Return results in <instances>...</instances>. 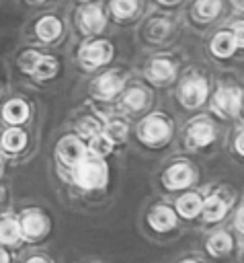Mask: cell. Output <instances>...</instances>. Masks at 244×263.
Masks as SVG:
<instances>
[{
	"mask_svg": "<svg viewBox=\"0 0 244 263\" xmlns=\"http://www.w3.org/2000/svg\"><path fill=\"white\" fill-rule=\"evenodd\" d=\"M174 74V66L168 62V60H154L152 62V76L160 82L164 80H170Z\"/></svg>",
	"mask_w": 244,
	"mask_h": 263,
	"instance_id": "cell-21",
	"label": "cell"
},
{
	"mask_svg": "<svg viewBox=\"0 0 244 263\" xmlns=\"http://www.w3.org/2000/svg\"><path fill=\"white\" fill-rule=\"evenodd\" d=\"M221 8V2L219 0H199L197 2V14L201 18H213Z\"/></svg>",
	"mask_w": 244,
	"mask_h": 263,
	"instance_id": "cell-23",
	"label": "cell"
},
{
	"mask_svg": "<svg viewBox=\"0 0 244 263\" xmlns=\"http://www.w3.org/2000/svg\"><path fill=\"white\" fill-rule=\"evenodd\" d=\"M166 2H170V0H166Z\"/></svg>",
	"mask_w": 244,
	"mask_h": 263,
	"instance_id": "cell-40",
	"label": "cell"
},
{
	"mask_svg": "<svg viewBox=\"0 0 244 263\" xmlns=\"http://www.w3.org/2000/svg\"><path fill=\"white\" fill-rule=\"evenodd\" d=\"M29 144V136L21 125H6L0 132V150L6 156L21 154Z\"/></svg>",
	"mask_w": 244,
	"mask_h": 263,
	"instance_id": "cell-4",
	"label": "cell"
},
{
	"mask_svg": "<svg viewBox=\"0 0 244 263\" xmlns=\"http://www.w3.org/2000/svg\"><path fill=\"white\" fill-rule=\"evenodd\" d=\"M113 14L119 16V18H125V16H131L137 8V2L135 0H113Z\"/></svg>",
	"mask_w": 244,
	"mask_h": 263,
	"instance_id": "cell-24",
	"label": "cell"
},
{
	"mask_svg": "<svg viewBox=\"0 0 244 263\" xmlns=\"http://www.w3.org/2000/svg\"><path fill=\"white\" fill-rule=\"evenodd\" d=\"M33 33H35V37L39 41L51 43V41H55L62 35V23H59V18H55L51 14H45V16H41V18L35 21Z\"/></svg>",
	"mask_w": 244,
	"mask_h": 263,
	"instance_id": "cell-9",
	"label": "cell"
},
{
	"mask_svg": "<svg viewBox=\"0 0 244 263\" xmlns=\"http://www.w3.org/2000/svg\"><path fill=\"white\" fill-rule=\"evenodd\" d=\"M207 97V84L203 78H191L182 84L180 88V99L182 105L187 107H199Z\"/></svg>",
	"mask_w": 244,
	"mask_h": 263,
	"instance_id": "cell-10",
	"label": "cell"
},
{
	"mask_svg": "<svg viewBox=\"0 0 244 263\" xmlns=\"http://www.w3.org/2000/svg\"><path fill=\"white\" fill-rule=\"evenodd\" d=\"M107 179V168L100 160H80L74 168V181L84 189L100 187Z\"/></svg>",
	"mask_w": 244,
	"mask_h": 263,
	"instance_id": "cell-2",
	"label": "cell"
},
{
	"mask_svg": "<svg viewBox=\"0 0 244 263\" xmlns=\"http://www.w3.org/2000/svg\"><path fill=\"white\" fill-rule=\"evenodd\" d=\"M18 226H21V236H25L29 240H35L47 230V220H45V216L41 212L29 210V212L23 214Z\"/></svg>",
	"mask_w": 244,
	"mask_h": 263,
	"instance_id": "cell-8",
	"label": "cell"
},
{
	"mask_svg": "<svg viewBox=\"0 0 244 263\" xmlns=\"http://www.w3.org/2000/svg\"><path fill=\"white\" fill-rule=\"evenodd\" d=\"M27 263H45V261H43V259H41V257H35V259H29V261H27Z\"/></svg>",
	"mask_w": 244,
	"mask_h": 263,
	"instance_id": "cell-34",
	"label": "cell"
},
{
	"mask_svg": "<svg viewBox=\"0 0 244 263\" xmlns=\"http://www.w3.org/2000/svg\"><path fill=\"white\" fill-rule=\"evenodd\" d=\"M170 136V127L164 119L152 115L148 117L141 125H139V138L148 144H158V142H164L166 138Z\"/></svg>",
	"mask_w": 244,
	"mask_h": 263,
	"instance_id": "cell-7",
	"label": "cell"
},
{
	"mask_svg": "<svg viewBox=\"0 0 244 263\" xmlns=\"http://www.w3.org/2000/svg\"><path fill=\"white\" fill-rule=\"evenodd\" d=\"M236 228H238L240 232H244V208L236 214Z\"/></svg>",
	"mask_w": 244,
	"mask_h": 263,
	"instance_id": "cell-31",
	"label": "cell"
},
{
	"mask_svg": "<svg viewBox=\"0 0 244 263\" xmlns=\"http://www.w3.org/2000/svg\"><path fill=\"white\" fill-rule=\"evenodd\" d=\"M31 117V107L25 99L21 97H12L4 103H0V119L6 125H25Z\"/></svg>",
	"mask_w": 244,
	"mask_h": 263,
	"instance_id": "cell-3",
	"label": "cell"
},
{
	"mask_svg": "<svg viewBox=\"0 0 244 263\" xmlns=\"http://www.w3.org/2000/svg\"><path fill=\"white\" fill-rule=\"evenodd\" d=\"M123 86V80L117 76V74H105L96 80V86H94V92L103 99H109L113 95H117Z\"/></svg>",
	"mask_w": 244,
	"mask_h": 263,
	"instance_id": "cell-15",
	"label": "cell"
},
{
	"mask_svg": "<svg viewBox=\"0 0 244 263\" xmlns=\"http://www.w3.org/2000/svg\"><path fill=\"white\" fill-rule=\"evenodd\" d=\"M21 238V226L18 220L12 218L10 214L0 216V242L2 245H14Z\"/></svg>",
	"mask_w": 244,
	"mask_h": 263,
	"instance_id": "cell-14",
	"label": "cell"
},
{
	"mask_svg": "<svg viewBox=\"0 0 244 263\" xmlns=\"http://www.w3.org/2000/svg\"><path fill=\"white\" fill-rule=\"evenodd\" d=\"M193 181V171L187 166V164H174L166 171L164 175V183L166 187L170 189H180V187H187L189 183Z\"/></svg>",
	"mask_w": 244,
	"mask_h": 263,
	"instance_id": "cell-12",
	"label": "cell"
},
{
	"mask_svg": "<svg viewBox=\"0 0 244 263\" xmlns=\"http://www.w3.org/2000/svg\"><path fill=\"white\" fill-rule=\"evenodd\" d=\"M236 148H238L240 154H244V132L238 136V140H236Z\"/></svg>",
	"mask_w": 244,
	"mask_h": 263,
	"instance_id": "cell-32",
	"label": "cell"
},
{
	"mask_svg": "<svg viewBox=\"0 0 244 263\" xmlns=\"http://www.w3.org/2000/svg\"><path fill=\"white\" fill-rule=\"evenodd\" d=\"M240 90L238 88H221L215 95V109L226 113V115H236L240 109Z\"/></svg>",
	"mask_w": 244,
	"mask_h": 263,
	"instance_id": "cell-11",
	"label": "cell"
},
{
	"mask_svg": "<svg viewBox=\"0 0 244 263\" xmlns=\"http://www.w3.org/2000/svg\"><path fill=\"white\" fill-rule=\"evenodd\" d=\"M209 249L215 253V255H221V253H228L232 249V240L226 232H217L211 240H209Z\"/></svg>",
	"mask_w": 244,
	"mask_h": 263,
	"instance_id": "cell-25",
	"label": "cell"
},
{
	"mask_svg": "<svg viewBox=\"0 0 244 263\" xmlns=\"http://www.w3.org/2000/svg\"><path fill=\"white\" fill-rule=\"evenodd\" d=\"M234 41H236L238 45H242V47H244V23H238V25H236V33H234Z\"/></svg>",
	"mask_w": 244,
	"mask_h": 263,
	"instance_id": "cell-29",
	"label": "cell"
},
{
	"mask_svg": "<svg viewBox=\"0 0 244 263\" xmlns=\"http://www.w3.org/2000/svg\"><path fill=\"white\" fill-rule=\"evenodd\" d=\"M125 136H127V125L123 121H113L107 129V138L111 142H121V140H125Z\"/></svg>",
	"mask_w": 244,
	"mask_h": 263,
	"instance_id": "cell-27",
	"label": "cell"
},
{
	"mask_svg": "<svg viewBox=\"0 0 244 263\" xmlns=\"http://www.w3.org/2000/svg\"><path fill=\"white\" fill-rule=\"evenodd\" d=\"M78 129H80V134H82V136L92 138V136H96V134H98L100 125H98V121H94V119H90V117H88V119H82V121H80Z\"/></svg>",
	"mask_w": 244,
	"mask_h": 263,
	"instance_id": "cell-28",
	"label": "cell"
},
{
	"mask_svg": "<svg viewBox=\"0 0 244 263\" xmlns=\"http://www.w3.org/2000/svg\"><path fill=\"white\" fill-rule=\"evenodd\" d=\"M176 208H178V212H180L185 218H193V216H197V214L201 212V199H199V195H195V193H187V195H182V197L178 199Z\"/></svg>",
	"mask_w": 244,
	"mask_h": 263,
	"instance_id": "cell-19",
	"label": "cell"
},
{
	"mask_svg": "<svg viewBox=\"0 0 244 263\" xmlns=\"http://www.w3.org/2000/svg\"><path fill=\"white\" fill-rule=\"evenodd\" d=\"M0 263H8V255L2 249H0Z\"/></svg>",
	"mask_w": 244,
	"mask_h": 263,
	"instance_id": "cell-33",
	"label": "cell"
},
{
	"mask_svg": "<svg viewBox=\"0 0 244 263\" xmlns=\"http://www.w3.org/2000/svg\"><path fill=\"white\" fill-rule=\"evenodd\" d=\"M0 103H2V84H0Z\"/></svg>",
	"mask_w": 244,
	"mask_h": 263,
	"instance_id": "cell-38",
	"label": "cell"
},
{
	"mask_svg": "<svg viewBox=\"0 0 244 263\" xmlns=\"http://www.w3.org/2000/svg\"><path fill=\"white\" fill-rule=\"evenodd\" d=\"M31 4H41V2H45V0H29Z\"/></svg>",
	"mask_w": 244,
	"mask_h": 263,
	"instance_id": "cell-37",
	"label": "cell"
},
{
	"mask_svg": "<svg viewBox=\"0 0 244 263\" xmlns=\"http://www.w3.org/2000/svg\"><path fill=\"white\" fill-rule=\"evenodd\" d=\"M113 55V47L107 41H94L82 47L80 51V62L84 68H96L100 64H107Z\"/></svg>",
	"mask_w": 244,
	"mask_h": 263,
	"instance_id": "cell-5",
	"label": "cell"
},
{
	"mask_svg": "<svg viewBox=\"0 0 244 263\" xmlns=\"http://www.w3.org/2000/svg\"><path fill=\"white\" fill-rule=\"evenodd\" d=\"M236 49V41H234V35L232 33H226L221 31L219 35H215V39L211 41V51L217 55V58H228L232 55Z\"/></svg>",
	"mask_w": 244,
	"mask_h": 263,
	"instance_id": "cell-16",
	"label": "cell"
},
{
	"mask_svg": "<svg viewBox=\"0 0 244 263\" xmlns=\"http://www.w3.org/2000/svg\"><path fill=\"white\" fill-rule=\"evenodd\" d=\"M213 140V129L207 123H195L189 129V144L193 146H207Z\"/></svg>",
	"mask_w": 244,
	"mask_h": 263,
	"instance_id": "cell-17",
	"label": "cell"
},
{
	"mask_svg": "<svg viewBox=\"0 0 244 263\" xmlns=\"http://www.w3.org/2000/svg\"><path fill=\"white\" fill-rule=\"evenodd\" d=\"M2 166H4V154H2V150H0V173H2Z\"/></svg>",
	"mask_w": 244,
	"mask_h": 263,
	"instance_id": "cell-36",
	"label": "cell"
},
{
	"mask_svg": "<svg viewBox=\"0 0 244 263\" xmlns=\"http://www.w3.org/2000/svg\"><path fill=\"white\" fill-rule=\"evenodd\" d=\"M18 70L27 76H31L33 80H49L57 74V60L53 55H45V53H39L35 49H25L18 60Z\"/></svg>",
	"mask_w": 244,
	"mask_h": 263,
	"instance_id": "cell-1",
	"label": "cell"
},
{
	"mask_svg": "<svg viewBox=\"0 0 244 263\" xmlns=\"http://www.w3.org/2000/svg\"><path fill=\"white\" fill-rule=\"evenodd\" d=\"M80 27L86 33H98L105 27V16L98 6H86L80 10Z\"/></svg>",
	"mask_w": 244,
	"mask_h": 263,
	"instance_id": "cell-13",
	"label": "cell"
},
{
	"mask_svg": "<svg viewBox=\"0 0 244 263\" xmlns=\"http://www.w3.org/2000/svg\"><path fill=\"white\" fill-rule=\"evenodd\" d=\"M150 224L156 228V230H168L174 226V214L170 208H156L152 214H150Z\"/></svg>",
	"mask_w": 244,
	"mask_h": 263,
	"instance_id": "cell-18",
	"label": "cell"
},
{
	"mask_svg": "<svg viewBox=\"0 0 244 263\" xmlns=\"http://www.w3.org/2000/svg\"><path fill=\"white\" fill-rule=\"evenodd\" d=\"M226 203L219 199V197H209L205 203H201V210H203V216L205 220H219L223 214H226Z\"/></svg>",
	"mask_w": 244,
	"mask_h": 263,
	"instance_id": "cell-20",
	"label": "cell"
},
{
	"mask_svg": "<svg viewBox=\"0 0 244 263\" xmlns=\"http://www.w3.org/2000/svg\"><path fill=\"white\" fill-rule=\"evenodd\" d=\"M234 4H236L238 8H242V10H244V0H234Z\"/></svg>",
	"mask_w": 244,
	"mask_h": 263,
	"instance_id": "cell-35",
	"label": "cell"
},
{
	"mask_svg": "<svg viewBox=\"0 0 244 263\" xmlns=\"http://www.w3.org/2000/svg\"><path fill=\"white\" fill-rule=\"evenodd\" d=\"M164 31H166V23H154L152 25V29H150V33H152V37H162L164 35Z\"/></svg>",
	"mask_w": 244,
	"mask_h": 263,
	"instance_id": "cell-30",
	"label": "cell"
},
{
	"mask_svg": "<svg viewBox=\"0 0 244 263\" xmlns=\"http://www.w3.org/2000/svg\"><path fill=\"white\" fill-rule=\"evenodd\" d=\"M0 199H2V191H0Z\"/></svg>",
	"mask_w": 244,
	"mask_h": 263,
	"instance_id": "cell-39",
	"label": "cell"
},
{
	"mask_svg": "<svg viewBox=\"0 0 244 263\" xmlns=\"http://www.w3.org/2000/svg\"><path fill=\"white\" fill-rule=\"evenodd\" d=\"M111 148H113V142H111L107 136L96 134V136L90 138V152H92L94 156H105V154L111 152Z\"/></svg>",
	"mask_w": 244,
	"mask_h": 263,
	"instance_id": "cell-22",
	"label": "cell"
},
{
	"mask_svg": "<svg viewBox=\"0 0 244 263\" xmlns=\"http://www.w3.org/2000/svg\"><path fill=\"white\" fill-rule=\"evenodd\" d=\"M84 154L86 148L76 136H66L57 142V158L68 166H76L80 160H84Z\"/></svg>",
	"mask_w": 244,
	"mask_h": 263,
	"instance_id": "cell-6",
	"label": "cell"
},
{
	"mask_svg": "<svg viewBox=\"0 0 244 263\" xmlns=\"http://www.w3.org/2000/svg\"><path fill=\"white\" fill-rule=\"evenodd\" d=\"M144 105H146V92H144V90H139V88H131V90L125 95V107L137 111V109H141Z\"/></svg>",
	"mask_w": 244,
	"mask_h": 263,
	"instance_id": "cell-26",
	"label": "cell"
}]
</instances>
